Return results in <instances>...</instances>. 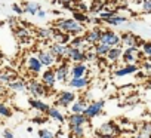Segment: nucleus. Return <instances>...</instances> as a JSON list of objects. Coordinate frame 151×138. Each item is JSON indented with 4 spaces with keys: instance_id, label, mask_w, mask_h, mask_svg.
Returning a JSON list of instances; mask_svg holds the SVG:
<instances>
[{
    "instance_id": "f257e3e1",
    "label": "nucleus",
    "mask_w": 151,
    "mask_h": 138,
    "mask_svg": "<svg viewBox=\"0 0 151 138\" xmlns=\"http://www.w3.org/2000/svg\"><path fill=\"white\" fill-rule=\"evenodd\" d=\"M53 28L56 30H61L70 36H80L83 31H85V25L77 22L74 18H59L53 22Z\"/></svg>"
},
{
    "instance_id": "f03ea898",
    "label": "nucleus",
    "mask_w": 151,
    "mask_h": 138,
    "mask_svg": "<svg viewBox=\"0 0 151 138\" xmlns=\"http://www.w3.org/2000/svg\"><path fill=\"white\" fill-rule=\"evenodd\" d=\"M119 134H120V128L114 120L104 122L96 129V135L99 138H116V137H119Z\"/></svg>"
},
{
    "instance_id": "7ed1b4c3",
    "label": "nucleus",
    "mask_w": 151,
    "mask_h": 138,
    "mask_svg": "<svg viewBox=\"0 0 151 138\" xmlns=\"http://www.w3.org/2000/svg\"><path fill=\"white\" fill-rule=\"evenodd\" d=\"M27 92H28L33 98H39V100H40L42 97L47 95L49 89H47L42 82H39V80H36V79H31V80L27 82Z\"/></svg>"
},
{
    "instance_id": "20e7f679",
    "label": "nucleus",
    "mask_w": 151,
    "mask_h": 138,
    "mask_svg": "<svg viewBox=\"0 0 151 138\" xmlns=\"http://www.w3.org/2000/svg\"><path fill=\"white\" fill-rule=\"evenodd\" d=\"M101 43L108 45L110 48H117V46H122V36H120V34H117L116 31L110 30V28L102 30Z\"/></svg>"
},
{
    "instance_id": "39448f33",
    "label": "nucleus",
    "mask_w": 151,
    "mask_h": 138,
    "mask_svg": "<svg viewBox=\"0 0 151 138\" xmlns=\"http://www.w3.org/2000/svg\"><path fill=\"white\" fill-rule=\"evenodd\" d=\"M65 61H73L74 64H79V62H86V58H85V51L77 49V48H73V46L67 45V49H65Z\"/></svg>"
},
{
    "instance_id": "423d86ee",
    "label": "nucleus",
    "mask_w": 151,
    "mask_h": 138,
    "mask_svg": "<svg viewBox=\"0 0 151 138\" xmlns=\"http://www.w3.org/2000/svg\"><path fill=\"white\" fill-rule=\"evenodd\" d=\"M76 101V94L73 91H61L56 95L55 107H70Z\"/></svg>"
},
{
    "instance_id": "0eeeda50",
    "label": "nucleus",
    "mask_w": 151,
    "mask_h": 138,
    "mask_svg": "<svg viewBox=\"0 0 151 138\" xmlns=\"http://www.w3.org/2000/svg\"><path fill=\"white\" fill-rule=\"evenodd\" d=\"M104 105H105V100L93 101V103H91V104L86 107V110H85V113H83V114L91 120V119H93V117H96V116H99V114L102 113Z\"/></svg>"
},
{
    "instance_id": "6e6552de",
    "label": "nucleus",
    "mask_w": 151,
    "mask_h": 138,
    "mask_svg": "<svg viewBox=\"0 0 151 138\" xmlns=\"http://www.w3.org/2000/svg\"><path fill=\"white\" fill-rule=\"evenodd\" d=\"M71 68L68 65V61H62L61 64H58V67H55V74H56V82H70Z\"/></svg>"
},
{
    "instance_id": "1a4fd4ad",
    "label": "nucleus",
    "mask_w": 151,
    "mask_h": 138,
    "mask_svg": "<svg viewBox=\"0 0 151 138\" xmlns=\"http://www.w3.org/2000/svg\"><path fill=\"white\" fill-rule=\"evenodd\" d=\"M141 53L139 52V48L136 46H132V48H126L124 52H123V61L126 65H130V64H135L139 58H141Z\"/></svg>"
},
{
    "instance_id": "9d476101",
    "label": "nucleus",
    "mask_w": 151,
    "mask_h": 138,
    "mask_svg": "<svg viewBox=\"0 0 151 138\" xmlns=\"http://www.w3.org/2000/svg\"><path fill=\"white\" fill-rule=\"evenodd\" d=\"M37 58L43 64V67H46V68H52L53 64L56 62V58L50 53L49 49H39L37 51Z\"/></svg>"
},
{
    "instance_id": "9b49d317",
    "label": "nucleus",
    "mask_w": 151,
    "mask_h": 138,
    "mask_svg": "<svg viewBox=\"0 0 151 138\" xmlns=\"http://www.w3.org/2000/svg\"><path fill=\"white\" fill-rule=\"evenodd\" d=\"M42 83L47 89H53L56 85V74H55V68H46L42 73Z\"/></svg>"
},
{
    "instance_id": "f8f14e48",
    "label": "nucleus",
    "mask_w": 151,
    "mask_h": 138,
    "mask_svg": "<svg viewBox=\"0 0 151 138\" xmlns=\"http://www.w3.org/2000/svg\"><path fill=\"white\" fill-rule=\"evenodd\" d=\"M101 36H102V30H101V27H93V28L88 30L86 34H85L83 37H85V40L88 42V45L95 46L96 43L101 42Z\"/></svg>"
},
{
    "instance_id": "ddd939ff",
    "label": "nucleus",
    "mask_w": 151,
    "mask_h": 138,
    "mask_svg": "<svg viewBox=\"0 0 151 138\" xmlns=\"http://www.w3.org/2000/svg\"><path fill=\"white\" fill-rule=\"evenodd\" d=\"M142 43H144V42H142L138 36H135L133 33H130V31L122 34V45H123L124 48H132V46L139 48Z\"/></svg>"
},
{
    "instance_id": "4468645a",
    "label": "nucleus",
    "mask_w": 151,
    "mask_h": 138,
    "mask_svg": "<svg viewBox=\"0 0 151 138\" xmlns=\"http://www.w3.org/2000/svg\"><path fill=\"white\" fill-rule=\"evenodd\" d=\"M67 122H68V126H86L89 123V119L83 113H80V114L70 113L67 117Z\"/></svg>"
},
{
    "instance_id": "2eb2a0df",
    "label": "nucleus",
    "mask_w": 151,
    "mask_h": 138,
    "mask_svg": "<svg viewBox=\"0 0 151 138\" xmlns=\"http://www.w3.org/2000/svg\"><path fill=\"white\" fill-rule=\"evenodd\" d=\"M25 65H27V70L33 74H39L43 70V64L39 61L37 56H28L25 59Z\"/></svg>"
},
{
    "instance_id": "dca6fc26",
    "label": "nucleus",
    "mask_w": 151,
    "mask_h": 138,
    "mask_svg": "<svg viewBox=\"0 0 151 138\" xmlns=\"http://www.w3.org/2000/svg\"><path fill=\"white\" fill-rule=\"evenodd\" d=\"M65 49H67V45H59V43H55V42L49 46L50 53L56 58L58 62L65 61Z\"/></svg>"
},
{
    "instance_id": "f3484780",
    "label": "nucleus",
    "mask_w": 151,
    "mask_h": 138,
    "mask_svg": "<svg viewBox=\"0 0 151 138\" xmlns=\"http://www.w3.org/2000/svg\"><path fill=\"white\" fill-rule=\"evenodd\" d=\"M86 73H88V65L85 62H79V64H73L70 76L71 79H82L86 76Z\"/></svg>"
},
{
    "instance_id": "a211bd4d",
    "label": "nucleus",
    "mask_w": 151,
    "mask_h": 138,
    "mask_svg": "<svg viewBox=\"0 0 151 138\" xmlns=\"http://www.w3.org/2000/svg\"><path fill=\"white\" fill-rule=\"evenodd\" d=\"M28 105H30L33 110H37L39 113H42V114H47V111H49V108H50L45 101H42V100H39V98H28Z\"/></svg>"
},
{
    "instance_id": "6ab92c4d",
    "label": "nucleus",
    "mask_w": 151,
    "mask_h": 138,
    "mask_svg": "<svg viewBox=\"0 0 151 138\" xmlns=\"http://www.w3.org/2000/svg\"><path fill=\"white\" fill-rule=\"evenodd\" d=\"M89 77L88 76H85V77H82V79H70V82H68V86L71 88V89H77V91H83V89H86L88 86H89Z\"/></svg>"
},
{
    "instance_id": "aec40b11",
    "label": "nucleus",
    "mask_w": 151,
    "mask_h": 138,
    "mask_svg": "<svg viewBox=\"0 0 151 138\" xmlns=\"http://www.w3.org/2000/svg\"><path fill=\"white\" fill-rule=\"evenodd\" d=\"M21 6L25 11V14H30L33 17H37L39 11H42V5L39 2H33V0H31V2H22Z\"/></svg>"
},
{
    "instance_id": "412c9836",
    "label": "nucleus",
    "mask_w": 151,
    "mask_h": 138,
    "mask_svg": "<svg viewBox=\"0 0 151 138\" xmlns=\"http://www.w3.org/2000/svg\"><path fill=\"white\" fill-rule=\"evenodd\" d=\"M139 70V67L136 64H130V65H124L123 68H117L114 72V76L116 77H123V76H127V74H133Z\"/></svg>"
},
{
    "instance_id": "4be33fe9",
    "label": "nucleus",
    "mask_w": 151,
    "mask_h": 138,
    "mask_svg": "<svg viewBox=\"0 0 151 138\" xmlns=\"http://www.w3.org/2000/svg\"><path fill=\"white\" fill-rule=\"evenodd\" d=\"M52 40L55 43H59V45H70V42H71L70 34H67V33H64L61 30H56V28H55V33H53Z\"/></svg>"
},
{
    "instance_id": "5701e85b",
    "label": "nucleus",
    "mask_w": 151,
    "mask_h": 138,
    "mask_svg": "<svg viewBox=\"0 0 151 138\" xmlns=\"http://www.w3.org/2000/svg\"><path fill=\"white\" fill-rule=\"evenodd\" d=\"M47 117H50L52 120H55V122H58L59 125H62L67 119H65V116L61 113V110H58V107H50L49 108V111H47V114H46Z\"/></svg>"
},
{
    "instance_id": "b1692460",
    "label": "nucleus",
    "mask_w": 151,
    "mask_h": 138,
    "mask_svg": "<svg viewBox=\"0 0 151 138\" xmlns=\"http://www.w3.org/2000/svg\"><path fill=\"white\" fill-rule=\"evenodd\" d=\"M37 36L43 40H50L53 37V33H55V28L53 27H39L36 30Z\"/></svg>"
},
{
    "instance_id": "393cba45",
    "label": "nucleus",
    "mask_w": 151,
    "mask_h": 138,
    "mask_svg": "<svg viewBox=\"0 0 151 138\" xmlns=\"http://www.w3.org/2000/svg\"><path fill=\"white\" fill-rule=\"evenodd\" d=\"M123 52H124V49H123L122 46L111 48L110 52H108V55H107V59L111 61V62H116V61H119L120 58H123Z\"/></svg>"
},
{
    "instance_id": "a878e982",
    "label": "nucleus",
    "mask_w": 151,
    "mask_h": 138,
    "mask_svg": "<svg viewBox=\"0 0 151 138\" xmlns=\"http://www.w3.org/2000/svg\"><path fill=\"white\" fill-rule=\"evenodd\" d=\"M8 88L14 92H24V91H27V82L22 79H15L14 82H11L8 85Z\"/></svg>"
},
{
    "instance_id": "bb28decb",
    "label": "nucleus",
    "mask_w": 151,
    "mask_h": 138,
    "mask_svg": "<svg viewBox=\"0 0 151 138\" xmlns=\"http://www.w3.org/2000/svg\"><path fill=\"white\" fill-rule=\"evenodd\" d=\"M88 105H89V104H88L85 100H76V101L71 104L70 111H71V113H77V114H80V113H85V110H86Z\"/></svg>"
},
{
    "instance_id": "cd10ccee",
    "label": "nucleus",
    "mask_w": 151,
    "mask_h": 138,
    "mask_svg": "<svg viewBox=\"0 0 151 138\" xmlns=\"http://www.w3.org/2000/svg\"><path fill=\"white\" fill-rule=\"evenodd\" d=\"M70 46H73V48H77V49H82V51H88L86 48L89 46L88 45V42L85 40V37H82V36H77V37H74V39H71V42H70Z\"/></svg>"
},
{
    "instance_id": "c85d7f7f",
    "label": "nucleus",
    "mask_w": 151,
    "mask_h": 138,
    "mask_svg": "<svg viewBox=\"0 0 151 138\" xmlns=\"http://www.w3.org/2000/svg\"><path fill=\"white\" fill-rule=\"evenodd\" d=\"M70 131V138H83L86 134L85 126H68Z\"/></svg>"
},
{
    "instance_id": "c756f323",
    "label": "nucleus",
    "mask_w": 151,
    "mask_h": 138,
    "mask_svg": "<svg viewBox=\"0 0 151 138\" xmlns=\"http://www.w3.org/2000/svg\"><path fill=\"white\" fill-rule=\"evenodd\" d=\"M93 49H95V52H96V55L99 56V58H107V55H108V52H110V46L108 45H104V43H96L95 46H93Z\"/></svg>"
},
{
    "instance_id": "7c9ffc66",
    "label": "nucleus",
    "mask_w": 151,
    "mask_h": 138,
    "mask_svg": "<svg viewBox=\"0 0 151 138\" xmlns=\"http://www.w3.org/2000/svg\"><path fill=\"white\" fill-rule=\"evenodd\" d=\"M124 22H127V18L126 17H122V15H114V17H111L110 20H107V21H104V24H108V25H114V27H119L120 24H124Z\"/></svg>"
},
{
    "instance_id": "2f4dec72",
    "label": "nucleus",
    "mask_w": 151,
    "mask_h": 138,
    "mask_svg": "<svg viewBox=\"0 0 151 138\" xmlns=\"http://www.w3.org/2000/svg\"><path fill=\"white\" fill-rule=\"evenodd\" d=\"M15 31V36L19 39V40H25V39H30V30L27 27H18L14 30Z\"/></svg>"
},
{
    "instance_id": "473e14b6",
    "label": "nucleus",
    "mask_w": 151,
    "mask_h": 138,
    "mask_svg": "<svg viewBox=\"0 0 151 138\" xmlns=\"http://www.w3.org/2000/svg\"><path fill=\"white\" fill-rule=\"evenodd\" d=\"M73 18L76 20V21H77V22H80V24H86V22H91V18L86 15V14H83V12H77V11H76L74 14H73Z\"/></svg>"
},
{
    "instance_id": "72a5a7b5",
    "label": "nucleus",
    "mask_w": 151,
    "mask_h": 138,
    "mask_svg": "<svg viewBox=\"0 0 151 138\" xmlns=\"http://www.w3.org/2000/svg\"><path fill=\"white\" fill-rule=\"evenodd\" d=\"M12 114H14V111L9 105H6L5 103H0V116L5 117V119H9Z\"/></svg>"
},
{
    "instance_id": "f704fd0d",
    "label": "nucleus",
    "mask_w": 151,
    "mask_h": 138,
    "mask_svg": "<svg viewBox=\"0 0 151 138\" xmlns=\"http://www.w3.org/2000/svg\"><path fill=\"white\" fill-rule=\"evenodd\" d=\"M17 77L14 73H8V72H3V73H0V82L5 83V85H9L11 82H14Z\"/></svg>"
},
{
    "instance_id": "c9c22d12",
    "label": "nucleus",
    "mask_w": 151,
    "mask_h": 138,
    "mask_svg": "<svg viewBox=\"0 0 151 138\" xmlns=\"http://www.w3.org/2000/svg\"><path fill=\"white\" fill-rule=\"evenodd\" d=\"M37 135H39V138H55V137H56V135H55L50 129H47V128H42V129H39Z\"/></svg>"
},
{
    "instance_id": "e433bc0d",
    "label": "nucleus",
    "mask_w": 151,
    "mask_h": 138,
    "mask_svg": "<svg viewBox=\"0 0 151 138\" xmlns=\"http://www.w3.org/2000/svg\"><path fill=\"white\" fill-rule=\"evenodd\" d=\"M135 138H151V132L141 125V128H139V129L136 131V134H135Z\"/></svg>"
},
{
    "instance_id": "4c0bfd02",
    "label": "nucleus",
    "mask_w": 151,
    "mask_h": 138,
    "mask_svg": "<svg viewBox=\"0 0 151 138\" xmlns=\"http://www.w3.org/2000/svg\"><path fill=\"white\" fill-rule=\"evenodd\" d=\"M114 15H116V12H114V11H110V9H102V11H101L96 17H99L102 21H107V20H110V18H111V17H114Z\"/></svg>"
},
{
    "instance_id": "58836bf2",
    "label": "nucleus",
    "mask_w": 151,
    "mask_h": 138,
    "mask_svg": "<svg viewBox=\"0 0 151 138\" xmlns=\"http://www.w3.org/2000/svg\"><path fill=\"white\" fill-rule=\"evenodd\" d=\"M142 55H145L147 58L151 59V42H144L142 43Z\"/></svg>"
},
{
    "instance_id": "ea45409f",
    "label": "nucleus",
    "mask_w": 151,
    "mask_h": 138,
    "mask_svg": "<svg viewBox=\"0 0 151 138\" xmlns=\"http://www.w3.org/2000/svg\"><path fill=\"white\" fill-rule=\"evenodd\" d=\"M85 58H86V61H93V59H96V58H99V56L96 55L95 49H88V51L85 52Z\"/></svg>"
},
{
    "instance_id": "a19ab883",
    "label": "nucleus",
    "mask_w": 151,
    "mask_h": 138,
    "mask_svg": "<svg viewBox=\"0 0 151 138\" xmlns=\"http://www.w3.org/2000/svg\"><path fill=\"white\" fill-rule=\"evenodd\" d=\"M6 22H8V24H9V27H12L14 30L19 27V24H18L19 21H18V18H17V17H8V20H6Z\"/></svg>"
},
{
    "instance_id": "79ce46f5",
    "label": "nucleus",
    "mask_w": 151,
    "mask_h": 138,
    "mask_svg": "<svg viewBox=\"0 0 151 138\" xmlns=\"http://www.w3.org/2000/svg\"><path fill=\"white\" fill-rule=\"evenodd\" d=\"M141 8H142V12H145V14H151V0H142Z\"/></svg>"
},
{
    "instance_id": "37998d69",
    "label": "nucleus",
    "mask_w": 151,
    "mask_h": 138,
    "mask_svg": "<svg viewBox=\"0 0 151 138\" xmlns=\"http://www.w3.org/2000/svg\"><path fill=\"white\" fill-rule=\"evenodd\" d=\"M11 8H12V11H14L17 15H22V14H25V11L22 9V6H21L19 3H14Z\"/></svg>"
},
{
    "instance_id": "c03bdc74",
    "label": "nucleus",
    "mask_w": 151,
    "mask_h": 138,
    "mask_svg": "<svg viewBox=\"0 0 151 138\" xmlns=\"http://www.w3.org/2000/svg\"><path fill=\"white\" fill-rule=\"evenodd\" d=\"M91 24H93L95 27H99L101 24H104V21L99 18V17H96V15H93L92 18H91Z\"/></svg>"
},
{
    "instance_id": "a18cd8bd",
    "label": "nucleus",
    "mask_w": 151,
    "mask_h": 138,
    "mask_svg": "<svg viewBox=\"0 0 151 138\" xmlns=\"http://www.w3.org/2000/svg\"><path fill=\"white\" fill-rule=\"evenodd\" d=\"M2 137H3V138H15V135H14V132H12L11 129H5V131L2 132Z\"/></svg>"
},
{
    "instance_id": "49530a36",
    "label": "nucleus",
    "mask_w": 151,
    "mask_h": 138,
    "mask_svg": "<svg viewBox=\"0 0 151 138\" xmlns=\"http://www.w3.org/2000/svg\"><path fill=\"white\" fill-rule=\"evenodd\" d=\"M33 122H34V123H37V125H43V123L46 122V117H34V119H33Z\"/></svg>"
},
{
    "instance_id": "de8ad7c7",
    "label": "nucleus",
    "mask_w": 151,
    "mask_h": 138,
    "mask_svg": "<svg viewBox=\"0 0 151 138\" xmlns=\"http://www.w3.org/2000/svg\"><path fill=\"white\" fill-rule=\"evenodd\" d=\"M46 15H47V12L42 9V11H39V14H37V18H40V20H45V18H46Z\"/></svg>"
},
{
    "instance_id": "09e8293b",
    "label": "nucleus",
    "mask_w": 151,
    "mask_h": 138,
    "mask_svg": "<svg viewBox=\"0 0 151 138\" xmlns=\"http://www.w3.org/2000/svg\"><path fill=\"white\" fill-rule=\"evenodd\" d=\"M73 2H74V0H58V3H59V5H68V3L71 5Z\"/></svg>"
},
{
    "instance_id": "8fccbe9b",
    "label": "nucleus",
    "mask_w": 151,
    "mask_h": 138,
    "mask_svg": "<svg viewBox=\"0 0 151 138\" xmlns=\"http://www.w3.org/2000/svg\"><path fill=\"white\" fill-rule=\"evenodd\" d=\"M55 138H70V137H65V135H61V137H55Z\"/></svg>"
},
{
    "instance_id": "3c124183",
    "label": "nucleus",
    "mask_w": 151,
    "mask_h": 138,
    "mask_svg": "<svg viewBox=\"0 0 151 138\" xmlns=\"http://www.w3.org/2000/svg\"><path fill=\"white\" fill-rule=\"evenodd\" d=\"M50 2H53V3H55V2H58V0H50Z\"/></svg>"
},
{
    "instance_id": "603ef678",
    "label": "nucleus",
    "mask_w": 151,
    "mask_h": 138,
    "mask_svg": "<svg viewBox=\"0 0 151 138\" xmlns=\"http://www.w3.org/2000/svg\"><path fill=\"white\" fill-rule=\"evenodd\" d=\"M148 76H150V77H151V72H150V73H148Z\"/></svg>"
},
{
    "instance_id": "864d4df0",
    "label": "nucleus",
    "mask_w": 151,
    "mask_h": 138,
    "mask_svg": "<svg viewBox=\"0 0 151 138\" xmlns=\"http://www.w3.org/2000/svg\"><path fill=\"white\" fill-rule=\"evenodd\" d=\"M99 2H104V0H99Z\"/></svg>"
},
{
    "instance_id": "5fc2aeb1",
    "label": "nucleus",
    "mask_w": 151,
    "mask_h": 138,
    "mask_svg": "<svg viewBox=\"0 0 151 138\" xmlns=\"http://www.w3.org/2000/svg\"><path fill=\"white\" fill-rule=\"evenodd\" d=\"M34 2H36V0H34Z\"/></svg>"
}]
</instances>
